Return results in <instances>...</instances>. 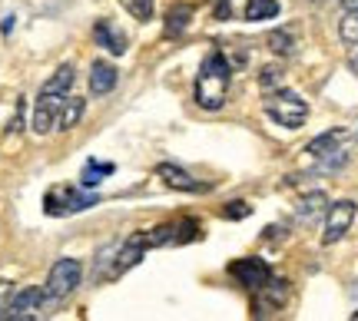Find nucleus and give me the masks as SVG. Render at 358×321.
Masks as SVG:
<instances>
[{"label":"nucleus","instance_id":"1","mask_svg":"<svg viewBox=\"0 0 358 321\" xmlns=\"http://www.w3.org/2000/svg\"><path fill=\"white\" fill-rule=\"evenodd\" d=\"M229 83H232V66L226 60V53L209 50L203 66H199V73H196V103L209 110V113L222 110L226 100H229Z\"/></svg>","mask_w":358,"mask_h":321},{"label":"nucleus","instance_id":"2","mask_svg":"<svg viewBox=\"0 0 358 321\" xmlns=\"http://www.w3.org/2000/svg\"><path fill=\"white\" fill-rule=\"evenodd\" d=\"M73 80H77V70L70 64H64L43 83V90H40V96H37V106H34V133H37V136H47L50 129H57Z\"/></svg>","mask_w":358,"mask_h":321},{"label":"nucleus","instance_id":"3","mask_svg":"<svg viewBox=\"0 0 358 321\" xmlns=\"http://www.w3.org/2000/svg\"><path fill=\"white\" fill-rule=\"evenodd\" d=\"M266 113L272 123H279L282 129H299V126H306V119H308V103L299 96V93L292 90H268L266 96Z\"/></svg>","mask_w":358,"mask_h":321},{"label":"nucleus","instance_id":"4","mask_svg":"<svg viewBox=\"0 0 358 321\" xmlns=\"http://www.w3.org/2000/svg\"><path fill=\"white\" fill-rule=\"evenodd\" d=\"M136 245L143 248H166V245H186L192 239H199V222L192 218H179V222H166V225H156V229L136 232L129 235Z\"/></svg>","mask_w":358,"mask_h":321},{"label":"nucleus","instance_id":"5","mask_svg":"<svg viewBox=\"0 0 358 321\" xmlns=\"http://www.w3.org/2000/svg\"><path fill=\"white\" fill-rule=\"evenodd\" d=\"M90 206H96V193H80L73 186H53L50 193L43 195L47 216H73V212H83Z\"/></svg>","mask_w":358,"mask_h":321},{"label":"nucleus","instance_id":"6","mask_svg":"<svg viewBox=\"0 0 358 321\" xmlns=\"http://www.w3.org/2000/svg\"><path fill=\"white\" fill-rule=\"evenodd\" d=\"M80 275H83V269H80L77 258H57L50 275H47V285H43L47 301H64V298L80 285Z\"/></svg>","mask_w":358,"mask_h":321},{"label":"nucleus","instance_id":"7","mask_svg":"<svg viewBox=\"0 0 358 321\" xmlns=\"http://www.w3.org/2000/svg\"><path fill=\"white\" fill-rule=\"evenodd\" d=\"M355 212H358V206L352 202V199H342V202L329 206V216H325V232H322V242H325V245H335L338 239H345L348 229H352V222H355Z\"/></svg>","mask_w":358,"mask_h":321},{"label":"nucleus","instance_id":"8","mask_svg":"<svg viewBox=\"0 0 358 321\" xmlns=\"http://www.w3.org/2000/svg\"><path fill=\"white\" fill-rule=\"evenodd\" d=\"M229 275L239 285H243L245 292H259V288H262V285L272 278V269H268V262H262V258H256V255H249V258L232 262V265H229Z\"/></svg>","mask_w":358,"mask_h":321},{"label":"nucleus","instance_id":"9","mask_svg":"<svg viewBox=\"0 0 358 321\" xmlns=\"http://www.w3.org/2000/svg\"><path fill=\"white\" fill-rule=\"evenodd\" d=\"M156 176L166 182L169 189H179V193H209V182L192 179L186 169L173 166V163H159V166H156Z\"/></svg>","mask_w":358,"mask_h":321},{"label":"nucleus","instance_id":"10","mask_svg":"<svg viewBox=\"0 0 358 321\" xmlns=\"http://www.w3.org/2000/svg\"><path fill=\"white\" fill-rule=\"evenodd\" d=\"M43 301H47V292H43V288H37V285H34V288H20V292H13L3 318H30Z\"/></svg>","mask_w":358,"mask_h":321},{"label":"nucleus","instance_id":"11","mask_svg":"<svg viewBox=\"0 0 358 321\" xmlns=\"http://www.w3.org/2000/svg\"><path fill=\"white\" fill-rule=\"evenodd\" d=\"M93 37H96V43H100L103 50L113 53V57H123V53H127V47H129L127 33H123L113 20H96V27H93Z\"/></svg>","mask_w":358,"mask_h":321},{"label":"nucleus","instance_id":"12","mask_svg":"<svg viewBox=\"0 0 358 321\" xmlns=\"http://www.w3.org/2000/svg\"><path fill=\"white\" fill-rule=\"evenodd\" d=\"M256 315H266V308H282L285 305V298H289V282L285 278H268L262 288L256 292Z\"/></svg>","mask_w":358,"mask_h":321},{"label":"nucleus","instance_id":"13","mask_svg":"<svg viewBox=\"0 0 358 321\" xmlns=\"http://www.w3.org/2000/svg\"><path fill=\"white\" fill-rule=\"evenodd\" d=\"M116 83H120V70L113 64H106V60H96L93 70H90V93L93 96H106V93L116 90Z\"/></svg>","mask_w":358,"mask_h":321},{"label":"nucleus","instance_id":"14","mask_svg":"<svg viewBox=\"0 0 358 321\" xmlns=\"http://www.w3.org/2000/svg\"><path fill=\"white\" fill-rule=\"evenodd\" d=\"M348 140L345 129H329V133H322V136H315V140L306 146V153L312 156V159H325V156H332L342 149V142Z\"/></svg>","mask_w":358,"mask_h":321},{"label":"nucleus","instance_id":"15","mask_svg":"<svg viewBox=\"0 0 358 321\" xmlns=\"http://www.w3.org/2000/svg\"><path fill=\"white\" fill-rule=\"evenodd\" d=\"M192 3H173L169 7V13H166V33L169 40H176V37H182L186 30H189V24H192Z\"/></svg>","mask_w":358,"mask_h":321},{"label":"nucleus","instance_id":"16","mask_svg":"<svg viewBox=\"0 0 358 321\" xmlns=\"http://www.w3.org/2000/svg\"><path fill=\"white\" fill-rule=\"evenodd\" d=\"M338 37L348 50H358V7L345 10V17L338 20Z\"/></svg>","mask_w":358,"mask_h":321},{"label":"nucleus","instance_id":"17","mask_svg":"<svg viewBox=\"0 0 358 321\" xmlns=\"http://www.w3.org/2000/svg\"><path fill=\"white\" fill-rule=\"evenodd\" d=\"M80 119H83V100L70 93V96H66V103H64V113H60V123H57V129H64V133H66V129L77 126Z\"/></svg>","mask_w":358,"mask_h":321},{"label":"nucleus","instance_id":"18","mask_svg":"<svg viewBox=\"0 0 358 321\" xmlns=\"http://www.w3.org/2000/svg\"><path fill=\"white\" fill-rule=\"evenodd\" d=\"M279 13V0H249L245 3V20H272Z\"/></svg>","mask_w":358,"mask_h":321},{"label":"nucleus","instance_id":"19","mask_svg":"<svg viewBox=\"0 0 358 321\" xmlns=\"http://www.w3.org/2000/svg\"><path fill=\"white\" fill-rule=\"evenodd\" d=\"M113 172V163H96V159H90L87 169H83V176H80V189H96L100 186V176H110Z\"/></svg>","mask_w":358,"mask_h":321},{"label":"nucleus","instance_id":"20","mask_svg":"<svg viewBox=\"0 0 358 321\" xmlns=\"http://www.w3.org/2000/svg\"><path fill=\"white\" fill-rule=\"evenodd\" d=\"M120 7L133 17V20H140V24H150L156 13V3L153 0H120Z\"/></svg>","mask_w":358,"mask_h":321},{"label":"nucleus","instance_id":"21","mask_svg":"<svg viewBox=\"0 0 358 321\" xmlns=\"http://www.w3.org/2000/svg\"><path fill=\"white\" fill-rule=\"evenodd\" d=\"M266 43H268V50L279 53V57H292V53H295V37H292V30H272Z\"/></svg>","mask_w":358,"mask_h":321},{"label":"nucleus","instance_id":"22","mask_svg":"<svg viewBox=\"0 0 358 321\" xmlns=\"http://www.w3.org/2000/svg\"><path fill=\"white\" fill-rule=\"evenodd\" d=\"M322 206H325V195H322V193L306 195V199H302V206H299V218H302V222H308V218L322 216Z\"/></svg>","mask_w":358,"mask_h":321},{"label":"nucleus","instance_id":"23","mask_svg":"<svg viewBox=\"0 0 358 321\" xmlns=\"http://www.w3.org/2000/svg\"><path fill=\"white\" fill-rule=\"evenodd\" d=\"M259 87H262V90H279L282 87V70L279 66H266V70L259 73Z\"/></svg>","mask_w":358,"mask_h":321},{"label":"nucleus","instance_id":"24","mask_svg":"<svg viewBox=\"0 0 358 321\" xmlns=\"http://www.w3.org/2000/svg\"><path fill=\"white\" fill-rule=\"evenodd\" d=\"M222 216H226V218H236V222H239V218H249V216H252V206H249V202H239V199H236V202H226Z\"/></svg>","mask_w":358,"mask_h":321},{"label":"nucleus","instance_id":"25","mask_svg":"<svg viewBox=\"0 0 358 321\" xmlns=\"http://www.w3.org/2000/svg\"><path fill=\"white\" fill-rule=\"evenodd\" d=\"M10 298H13V285H10V282H0V315L7 311Z\"/></svg>","mask_w":358,"mask_h":321},{"label":"nucleus","instance_id":"26","mask_svg":"<svg viewBox=\"0 0 358 321\" xmlns=\"http://www.w3.org/2000/svg\"><path fill=\"white\" fill-rule=\"evenodd\" d=\"M352 70L358 73V50H352Z\"/></svg>","mask_w":358,"mask_h":321},{"label":"nucleus","instance_id":"27","mask_svg":"<svg viewBox=\"0 0 358 321\" xmlns=\"http://www.w3.org/2000/svg\"><path fill=\"white\" fill-rule=\"evenodd\" d=\"M355 318H358V311H355Z\"/></svg>","mask_w":358,"mask_h":321}]
</instances>
